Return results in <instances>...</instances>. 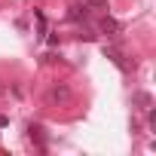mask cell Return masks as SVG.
Wrapping results in <instances>:
<instances>
[{"mask_svg": "<svg viewBox=\"0 0 156 156\" xmlns=\"http://www.w3.org/2000/svg\"><path fill=\"white\" fill-rule=\"evenodd\" d=\"M119 22L116 19H101V34H107V37H119Z\"/></svg>", "mask_w": 156, "mask_h": 156, "instance_id": "6da1fadb", "label": "cell"}, {"mask_svg": "<svg viewBox=\"0 0 156 156\" xmlns=\"http://www.w3.org/2000/svg\"><path fill=\"white\" fill-rule=\"evenodd\" d=\"M107 58H110V61H113V64H116L119 70H126V61H122V55H119L116 49H107Z\"/></svg>", "mask_w": 156, "mask_h": 156, "instance_id": "7a4b0ae2", "label": "cell"}, {"mask_svg": "<svg viewBox=\"0 0 156 156\" xmlns=\"http://www.w3.org/2000/svg\"><path fill=\"white\" fill-rule=\"evenodd\" d=\"M86 6H92V9H107V0H83Z\"/></svg>", "mask_w": 156, "mask_h": 156, "instance_id": "3957f363", "label": "cell"}, {"mask_svg": "<svg viewBox=\"0 0 156 156\" xmlns=\"http://www.w3.org/2000/svg\"><path fill=\"white\" fill-rule=\"evenodd\" d=\"M135 101H138L141 107H150V95H147V92H138V95H135Z\"/></svg>", "mask_w": 156, "mask_h": 156, "instance_id": "277c9868", "label": "cell"}]
</instances>
